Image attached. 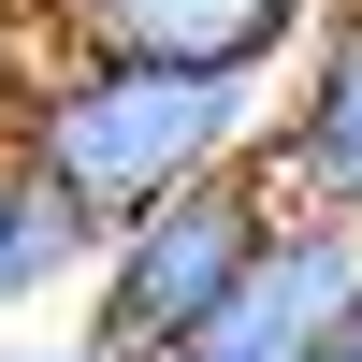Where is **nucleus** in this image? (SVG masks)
Here are the masks:
<instances>
[{
	"label": "nucleus",
	"instance_id": "obj_1",
	"mask_svg": "<svg viewBox=\"0 0 362 362\" xmlns=\"http://www.w3.org/2000/svg\"><path fill=\"white\" fill-rule=\"evenodd\" d=\"M261 131H276V87L247 73H145V58H44V102H29V145L15 160L44 174L58 203H87V218H145V203L203 189V174L261 160Z\"/></svg>",
	"mask_w": 362,
	"mask_h": 362
},
{
	"label": "nucleus",
	"instance_id": "obj_2",
	"mask_svg": "<svg viewBox=\"0 0 362 362\" xmlns=\"http://www.w3.org/2000/svg\"><path fill=\"white\" fill-rule=\"evenodd\" d=\"M276 232H290V189L261 160H232V174H203V189L145 203V218H116L102 232V290H87V334L131 348V362H174L232 290H247V261L276 247Z\"/></svg>",
	"mask_w": 362,
	"mask_h": 362
},
{
	"label": "nucleus",
	"instance_id": "obj_3",
	"mask_svg": "<svg viewBox=\"0 0 362 362\" xmlns=\"http://www.w3.org/2000/svg\"><path fill=\"white\" fill-rule=\"evenodd\" d=\"M334 29V0H44L58 58H145V73H247L276 87Z\"/></svg>",
	"mask_w": 362,
	"mask_h": 362
},
{
	"label": "nucleus",
	"instance_id": "obj_4",
	"mask_svg": "<svg viewBox=\"0 0 362 362\" xmlns=\"http://www.w3.org/2000/svg\"><path fill=\"white\" fill-rule=\"evenodd\" d=\"M348 305H362V232L348 218H290L276 247L247 261V290H232L174 362H334Z\"/></svg>",
	"mask_w": 362,
	"mask_h": 362
},
{
	"label": "nucleus",
	"instance_id": "obj_5",
	"mask_svg": "<svg viewBox=\"0 0 362 362\" xmlns=\"http://www.w3.org/2000/svg\"><path fill=\"white\" fill-rule=\"evenodd\" d=\"M261 174L290 189V218H348L362 232V0H334V29L276 73Z\"/></svg>",
	"mask_w": 362,
	"mask_h": 362
},
{
	"label": "nucleus",
	"instance_id": "obj_6",
	"mask_svg": "<svg viewBox=\"0 0 362 362\" xmlns=\"http://www.w3.org/2000/svg\"><path fill=\"white\" fill-rule=\"evenodd\" d=\"M102 290V218L58 203L29 160H0V334H73Z\"/></svg>",
	"mask_w": 362,
	"mask_h": 362
},
{
	"label": "nucleus",
	"instance_id": "obj_7",
	"mask_svg": "<svg viewBox=\"0 0 362 362\" xmlns=\"http://www.w3.org/2000/svg\"><path fill=\"white\" fill-rule=\"evenodd\" d=\"M0 362H131V348H102V334L73 319V334H0Z\"/></svg>",
	"mask_w": 362,
	"mask_h": 362
},
{
	"label": "nucleus",
	"instance_id": "obj_8",
	"mask_svg": "<svg viewBox=\"0 0 362 362\" xmlns=\"http://www.w3.org/2000/svg\"><path fill=\"white\" fill-rule=\"evenodd\" d=\"M29 29H44V0H0V44H29Z\"/></svg>",
	"mask_w": 362,
	"mask_h": 362
},
{
	"label": "nucleus",
	"instance_id": "obj_9",
	"mask_svg": "<svg viewBox=\"0 0 362 362\" xmlns=\"http://www.w3.org/2000/svg\"><path fill=\"white\" fill-rule=\"evenodd\" d=\"M334 362H362V305H348V334H334Z\"/></svg>",
	"mask_w": 362,
	"mask_h": 362
}]
</instances>
